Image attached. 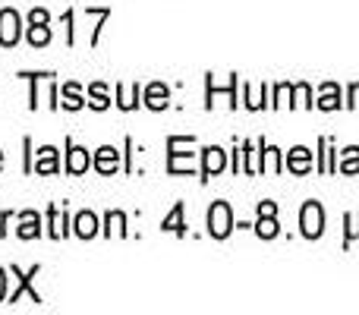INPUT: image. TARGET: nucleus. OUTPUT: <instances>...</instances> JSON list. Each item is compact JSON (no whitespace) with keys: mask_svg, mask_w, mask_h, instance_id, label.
Instances as JSON below:
<instances>
[{"mask_svg":"<svg viewBox=\"0 0 359 315\" xmlns=\"http://www.w3.org/2000/svg\"><path fill=\"white\" fill-rule=\"evenodd\" d=\"M88 167H92V155H88V149H82V145H73L67 139V170L69 173H86Z\"/></svg>","mask_w":359,"mask_h":315,"instance_id":"8","label":"nucleus"},{"mask_svg":"<svg viewBox=\"0 0 359 315\" xmlns=\"http://www.w3.org/2000/svg\"><path fill=\"white\" fill-rule=\"evenodd\" d=\"M6 224H10V211H0V236H4V234H6V230H4V227H6Z\"/></svg>","mask_w":359,"mask_h":315,"instance_id":"30","label":"nucleus"},{"mask_svg":"<svg viewBox=\"0 0 359 315\" xmlns=\"http://www.w3.org/2000/svg\"><path fill=\"white\" fill-rule=\"evenodd\" d=\"M32 170L35 173H57L60 170V161H57V149L54 145H44V149H38V158H35V164H32Z\"/></svg>","mask_w":359,"mask_h":315,"instance_id":"11","label":"nucleus"},{"mask_svg":"<svg viewBox=\"0 0 359 315\" xmlns=\"http://www.w3.org/2000/svg\"><path fill=\"white\" fill-rule=\"evenodd\" d=\"M10 272H13V278H16V290H13L6 300H10V303H19V297H22V293H29L32 303H41V293H38L35 287H32V281H35V274L41 272V265H32L29 272H19V268L13 265Z\"/></svg>","mask_w":359,"mask_h":315,"instance_id":"3","label":"nucleus"},{"mask_svg":"<svg viewBox=\"0 0 359 315\" xmlns=\"http://www.w3.org/2000/svg\"><path fill=\"white\" fill-rule=\"evenodd\" d=\"M230 230H233V211L227 202H215L208 208V234L215 240H227Z\"/></svg>","mask_w":359,"mask_h":315,"instance_id":"1","label":"nucleus"},{"mask_svg":"<svg viewBox=\"0 0 359 315\" xmlns=\"http://www.w3.org/2000/svg\"><path fill=\"white\" fill-rule=\"evenodd\" d=\"M4 300H6V272L0 268V303H4Z\"/></svg>","mask_w":359,"mask_h":315,"instance_id":"29","label":"nucleus"},{"mask_svg":"<svg viewBox=\"0 0 359 315\" xmlns=\"http://www.w3.org/2000/svg\"><path fill=\"white\" fill-rule=\"evenodd\" d=\"M255 234L262 240H274L280 234L278 230V205L274 202H259V221H255Z\"/></svg>","mask_w":359,"mask_h":315,"instance_id":"5","label":"nucleus"},{"mask_svg":"<svg viewBox=\"0 0 359 315\" xmlns=\"http://www.w3.org/2000/svg\"><path fill=\"white\" fill-rule=\"evenodd\" d=\"M347 224H350V230H347V236H344V246H350V240L359 236V215H347Z\"/></svg>","mask_w":359,"mask_h":315,"instance_id":"25","label":"nucleus"},{"mask_svg":"<svg viewBox=\"0 0 359 315\" xmlns=\"http://www.w3.org/2000/svg\"><path fill=\"white\" fill-rule=\"evenodd\" d=\"M48 236L50 240H63V236L69 234V217H67V211L60 208V205H50L48 208Z\"/></svg>","mask_w":359,"mask_h":315,"instance_id":"9","label":"nucleus"},{"mask_svg":"<svg viewBox=\"0 0 359 315\" xmlns=\"http://www.w3.org/2000/svg\"><path fill=\"white\" fill-rule=\"evenodd\" d=\"M205 164H202V180H211L215 173H221L224 167H227V152L217 149V145H208V149L202 152Z\"/></svg>","mask_w":359,"mask_h":315,"instance_id":"7","label":"nucleus"},{"mask_svg":"<svg viewBox=\"0 0 359 315\" xmlns=\"http://www.w3.org/2000/svg\"><path fill=\"white\" fill-rule=\"evenodd\" d=\"M168 98H170V92L164 82H151V86L145 88V105H149L151 111H164V107H168Z\"/></svg>","mask_w":359,"mask_h":315,"instance_id":"12","label":"nucleus"},{"mask_svg":"<svg viewBox=\"0 0 359 315\" xmlns=\"http://www.w3.org/2000/svg\"><path fill=\"white\" fill-rule=\"evenodd\" d=\"M19 240H35V236H41V215L38 211H22L19 215Z\"/></svg>","mask_w":359,"mask_h":315,"instance_id":"10","label":"nucleus"},{"mask_svg":"<svg viewBox=\"0 0 359 315\" xmlns=\"http://www.w3.org/2000/svg\"><path fill=\"white\" fill-rule=\"evenodd\" d=\"M19 76L32 82V92H29V107H32V111H35V107H38V79H50V76H54V73H19Z\"/></svg>","mask_w":359,"mask_h":315,"instance_id":"24","label":"nucleus"},{"mask_svg":"<svg viewBox=\"0 0 359 315\" xmlns=\"http://www.w3.org/2000/svg\"><path fill=\"white\" fill-rule=\"evenodd\" d=\"M341 173H359V149L356 145H350L347 152H344V158H341V167H337Z\"/></svg>","mask_w":359,"mask_h":315,"instance_id":"22","label":"nucleus"},{"mask_svg":"<svg viewBox=\"0 0 359 315\" xmlns=\"http://www.w3.org/2000/svg\"><path fill=\"white\" fill-rule=\"evenodd\" d=\"M297 95H299V105L312 107V92H309V86H306V82H299V86H297Z\"/></svg>","mask_w":359,"mask_h":315,"instance_id":"27","label":"nucleus"},{"mask_svg":"<svg viewBox=\"0 0 359 315\" xmlns=\"http://www.w3.org/2000/svg\"><path fill=\"white\" fill-rule=\"evenodd\" d=\"M114 227H117L120 236H126V215H123V211H107V227H104V234L111 236Z\"/></svg>","mask_w":359,"mask_h":315,"instance_id":"23","label":"nucleus"},{"mask_svg":"<svg viewBox=\"0 0 359 315\" xmlns=\"http://www.w3.org/2000/svg\"><path fill=\"white\" fill-rule=\"evenodd\" d=\"M48 10H41V6H35V10L29 13V25H41V22H48Z\"/></svg>","mask_w":359,"mask_h":315,"instance_id":"26","label":"nucleus"},{"mask_svg":"<svg viewBox=\"0 0 359 315\" xmlns=\"http://www.w3.org/2000/svg\"><path fill=\"white\" fill-rule=\"evenodd\" d=\"M0 167H4V152H0Z\"/></svg>","mask_w":359,"mask_h":315,"instance_id":"31","label":"nucleus"},{"mask_svg":"<svg viewBox=\"0 0 359 315\" xmlns=\"http://www.w3.org/2000/svg\"><path fill=\"white\" fill-rule=\"evenodd\" d=\"M287 167H290L293 173H309V167H312V152L303 149V145H297V149L287 155Z\"/></svg>","mask_w":359,"mask_h":315,"instance_id":"15","label":"nucleus"},{"mask_svg":"<svg viewBox=\"0 0 359 315\" xmlns=\"http://www.w3.org/2000/svg\"><path fill=\"white\" fill-rule=\"evenodd\" d=\"M318 107H322V111H337V107H341V86H337V82H325L322 86Z\"/></svg>","mask_w":359,"mask_h":315,"instance_id":"16","label":"nucleus"},{"mask_svg":"<svg viewBox=\"0 0 359 315\" xmlns=\"http://www.w3.org/2000/svg\"><path fill=\"white\" fill-rule=\"evenodd\" d=\"M299 230L306 240H318L325 234V208L318 202H306L299 211Z\"/></svg>","mask_w":359,"mask_h":315,"instance_id":"2","label":"nucleus"},{"mask_svg":"<svg viewBox=\"0 0 359 315\" xmlns=\"http://www.w3.org/2000/svg\"><path fill=\"white\" fill-rule=\"evenodd\" d=\"M60 95H63L60 105L67 107V111H79V107L86 105V101H82V95H79V86H76V82H67V86L60 88Z\"/></svg>","mask_w":359,"mask_h":315,"instance_id":"18","label":"nucleus"},{"mask_svg":"<svg viewBox=\"0 0 359 315\" xmlns=\"http://www.w3.org/2000/svg\"><path fill=\"white\" fill-rule=\"evenodd\" d=\"M19 35H22V16H19L13 6L0 10V44L13 48V44L19 41Z\"/></svg>","mask_w":359,"mask_h":315,"instance_id":"4","label":"nucleus"},{"mask_svg":"<svg viewBox=\"0 0 359 315\" xmlns=\"http://www.w3.org/2000/svg\"><path fill=\"white\" fill-rule=\"evenodd\" d=\"M48 41H50V29H48V22H41V25H29V44H32V48H44Z\"/></svg>","mask_w":359,"mask_h":315,"instance_id":"21","label":"nucleus"},{"mask_svg":"<svg viewBox=\"0 0 359 315\" xmlns=\"http://www.w3.org/2000/svg\"><path fill=\"white\" fill-rule=\"evenodd\" d=\"M73 227H76V236L92 240V236L98 234V217H95L92 211H79V215H76V221H73Z\"/></svg>","mask_w":359,"mask_h":315,"instance_id":"14","label":"nucleus"},{"mask_svg":"<svg viewBox=\"0 0 359 315\" xmlns=\"http://www.w3.org/2000/svg\"><path fill=\"white\" fill-rule=\"evenodd\" d=\"M183 149V136H170L168 139V170L170 173H189L192 167H196V161H192V155H186Z\"/></svg>","mask_w":359,"mask_h":315,"instance_id":"6","label":"nucleus"},{"mask_svg":"<svg viewBox=\"0 0 359 315\" xmlns=\"http://www.w3.org/2000/svg\"><path fill=\"white\" fill-rule=\"evenodd\" d=\"M139 101H142V88H133V95H123V86H117V105L123 107V111H136Z\"/></svg>","mask_w":359,"mask_h":315,"instance_id":"20","label":"nucleus"},{"mask_svg":"<svg viewBox=\"0 0 359 315\" xmlns=\"http://www.w3.org/2000/svg\"><path fill=\"white\" fill-rule=\"evenodd\" d=\"M161 230H164V234L170 230V234H177V236H183V234H186V224H183V202H177V205H174V211H170V215L164 217Z\"/></svg>","mask_w":359,"mask_h":315,"instance_id":"17","label":"nucleus"},{"mask_svg":"<svg viewBox=\"0 0 359 315\" xmlns=\"http://www.w3.org/2000/svg\"><path fill=\"white\" fill-rule=\"evenodd\" d=\"M120 167V155L114 145H104V149H98V155H95V170L98 173H114Z\"/></svg>","mask_w":359,"mask_h":315,"instance_id":"13","label":"nucleus"},{"mask_svg":"<svg viewBox=\"0 0 359 315\" xmlns=\"http://www.w3.org/2000/svg\"><path fill=\"white\" fill-rule=\"evenodd\" d=\"M88 105L95 107V111H107V105H111V98H107V88H104V82H95L92 88H88Z\"/></svg>","mask_w":359,"mask_h":315,"instance_id":"19","label":"nucleus"},{"mask_svg":"<svg viewBox=\"0 0 359 315\" xmlns=\"http://www.w3.org/2000/svg\"><path fill=\"white\" fill-rule=\"evenodd\" d=\"M347 107H359V82H353V86H350V101H347Z\"/></svg>","mask_w":359,"mask_h":315,"instance_id":"28","label":"nucleus"}]
</instances>
